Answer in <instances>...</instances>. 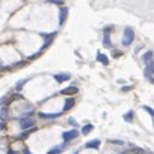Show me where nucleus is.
<instances>
[{
  "label": "nucleus",
  "instance_id": "nucleus-26",
  "mask_svg": "<svg viewBox=\"0 0 154 154\" xmlns=\"http://www.w3.org/2000/svg\"><path fill=\"white\" fill-rule=\"evenodd\" d=\"M8 154H15V151H12V150H9V151H8Z\"/></svg>",
  "mask_w": 154,
  "mask_h": 154
},
{
  "label": "nucleus",
  "instance_id": "nucleus-17",
  "mask_svg": "<svg viewBox=\"0 0 154 154\" xmlns=\"http://www.w3.org/2000/svg\"><path fill=\"white\" fill-rule=\"evenodd\" d=\"M123 118H124V121H132V120H133V111H129V112H126Z\"/></svg>",
  "mask_w": 154,
  "mask_h": 154
},
{
  "label": "nucleus",
  "instance_id": "nucleus-13",
  "mask_svg": "<svg viewBox=\"0 0 154 154\" xmlns=\"http://www.w3.org/2000/svg\"><path fill=\"white\" fill-rule=\"evenodd\" d=\"M73 105H75V100H73V99H66L64 106H63V111H69V109H70Z\"/></svg>",
  "mask_w": 154,
  "mask_h": 154
},
{
  "label": "nucleus",
  "instance_id": "nucleus-4",
  "mask_svg": "<svg viewBox=\"0 0 154 154\" xmlns=\"http://www.w3.org/2000/svg\"><path fill=\"white\" fill-rule=\"evenodd\" d=\"M61 136H63V141H64V142H69V141L78 138V132H76V130H69V132H64Z\"/></svg>",
  "mask_w": 154,
  "mask_h": 154
},
{
  "label": "nucleus",
  "instance_id": "nucleus-9",
  "mask_svg": "<svg viewBox=\"0 0 154 154\" xmlns=\"http://www.w3.org/2000/svg\"><path fill=\"white\" fill-rule=\"evenodd\" d=\"M75 93H78V88L76 87H67V88H64V90H61L60 91V94H66V96H70V94H75Z\"/></svg>",
  "mask_w": 154,
  "mask_h": 154
},
{
  "label": "nucleus",
  "instance_id": "nucleus-18",
  "mask_svg": "<svg viewBox=\"0 0 154 154\" xmlns=\"http://www.w3.org/2000/svg\"><path fill=\"white\" fill-rule=\"evenodd\" d=\"M26 82H27V79H21L20 82H17V84H15V90H21V88L26 85Z\"/></svg>",
  "mask_w": 154,
  "mask_h": 154
},
{
  "label": "nucleus",
  "instance_id": "nucleus-24",
  "mask_svg": "<svg viewBox=\"0 0 154 154\" xmlns=\"http://www.w3.org/2000/svg\"><path fill=\"white\" fill-rule=\"evenodd\" d=\"M114 55H115V57H118V55H121V52L120 51H114Z\"/></svg>",
  "mask_w": 154,
  "mask_h": 154
},
{
  "label": "nucleus",
  "instance_id": "nucleus-15",
  "mask_svg": "<svg viewBox=\"0 0 154 154\" xmlns=\"http://www.w3.org/2000/svg\"><path fill=\"white\" fill-rule=\"evenodd\" d=\"M97 61H100V63H102V64H105V66H106V64L109 63V60H108V57H106L105 54H100V52L97 54Z\"/></svg>",
  "mask_w": 154,
  "mask_h": 154
},
{
  "label": "nucleus",
  "instance_id": "nucleus-22",
  "mask_svg": "<svg viewBox=\"0 0 154 154\" xmlns=\"http://www.w3.org/2000/svg\"><path fill=\"white\" fill-rule=\"evenodd\" d=\"M5 115H6V109H3V111H2V112H0V117H2V118H3V117H5Z\"/></svg>",
  "mask_w": 154,
  "mask_h": 154
},
{
  "label": "nucleus",
  "instance_id": "nucleus-16",
  "mask_svg": "<svg viewBox=\"0 0 154 154\" xmlns=\"http://www.w3.org/2000/svg\"><path fill=\"white\" fill-rule=\"evenodd\" d=\"M91 130H93V126H91V124H85V126H82L81 133H82V135H88Z\"/></svg>",
  "mask_w": 154,
  "mask_h": 154
},
{
  "label": "nucleus",
  "instance_id": "nucleus-27",
  "mask_svg": "<svg viewBox=\"0 0 154 154\" xmlns=\"http://www.w3.org/2000/svg\"><path fill=\"white\" fill-rule=\"evenodd\" d=\"M24 153L26 154H32V153H29V150H24Z\"/></svg>",
  "mask_w": 154,
  "mask_h": 154
},
{
  "label": "nucleus",
  "instance_id": "nucleus-25",
  "mask_svg": "<svg viewBox=\"0 0 154 154\" xmlns=\"http://www.w3.org/2000/svg\"><path fill=\"white\" fill-rule=\"evenodd\" d=\"M130 88H132V87H123V91H129Z\"/></svg>",
  "mask_w": 154,
  "mask_h": 154
},
{
  "label": "nucleus",
  "instance_id": "nucleus-19",
  "mask_svg": "<svg viewBox=\"0 0 154 154\" xmlns=\"http://www.w3.org/2000/svg\"><path fill=\"white\" fill-rule=\"evenodd\" d=\"M144 109H145V111H147L150 115H154V111L151 109V108H150V106H144Z\"/></svg>",
  "mask_w": 154,
  "mask_h": 154
},
{
  "label": "nucleus",
  "instance_id": "nucleus-8",
  "mask_svg": "<svg viewBox=\"0 0 154 154\" xmlns=\"http://www.w3.org/2000/svg\"><path fill=\"white\" fill-rule=\"evenodd\" d=\"M41 118H45V120H52V118H57V117H60V114H50V112H39L38 114Z\"/></svg>",
  "mask_w": 154,
  "mask_h": 154
},
{
  "label": "nucleus",
  "instance_id": "nucleus-6",
  "mask_svg": "<svg viewBox=\"0 0 154 154\" xmlns=\"http://www.w3.org/2000/svg\"><path fill=\"white\" fill-rule=\"evenodd\" d=\"M66 18H67V9H66V8H61V9H60V15H58V24H60V26L64 24Z\"/></svg>",
  "mask_w": 154,
  "mask_h": 154
},
{
  "label": "nucleus",
  "instance_id": "nucleus-5",
  "mask_svg": "<svg viewBox=\"0 0 154 154\" xmlns=\"http://www.w3.org/2000/svg\"><path fill=\"white\" fill-rule=\"evenodd\" d=\"M147 66H145V70H144V73H145V78L148 79V82H153V61L151 63H145Z\"/></svg>",
  "mask_w": 154,
  "mask_h": 154
},
{
  "label": "nucleus",
  "instance_id": "nucleus-20",
  "mask_svg": "<svg viewBox=\"0 0 154 154\" xmlns=\"http://www.w3.org/2000/svg\"><path fill=\"white\" fill-rule=\"evenodd\" d=\"M6 99H8V96H5V97H2V99H0V106H2L3 103L6 102Z\"/></svg>",
  "mask_w": 154,
  "mask_h": 154
},
{
  "label": "nucleus",
  "instance_id": "nucleus-29",
  "mask_svg": "<svg viewBox=\"0 0 154 154\" xmlns=\"http://www.w3.org/2000/svg\"><path fill=\"white\" fill-rule=\"evenodd\" d=\"M73 154H78V151H76V153H73Z\"/></svg>",
  "mask_w": 154,
  "mask_h": 154
},
{
  "label": "nucleus",
  "instance_id": "nucleus-2",
  "mask_svg": "<svg viewBox=\"0 0 154 154\" xmlns=\"http://www.w3.org/2000/svg\"><path fill=\"white\" fill-rule=\"evenodd\" d=\"M109 32H111V27L105 29V33H103V47H106V48H111V47H112V42H111V35H109Z\"/></svg>",
  "mask_w": 154,
  "mask_h": 154
},
{
  "label": "nucleus",
  "instance_id": "nucleus-1",
  "mask_svg": "<svg viewBox=\"0 0 154 154\" xmlns=\"http://www.w3.org/2000/svg\"><path fill=\"white\" fill-rule=\"evenodd\" d=\"M133 39H135V33H133V30H132L130 27H126V30H124V36H123V41H121L123 47H129V45L133 42Z\"/></svg>",
  "mask_w": 154,
  "mask_h": 154
},
{
  "label": "nucleus",
  "instance_id": "nucleus-3",
  "mask_svg": "<svg viewBox=\"0 0 154 154\" xmlns=\"http://www.w3.org/2000/svg\"><path fill=\"white\" fill-rule=\"evenodd\" d=\"M20 123H21V129H23V130L30 129V127H33V126H35V121H33L32 118H26V117L20 118Z\"/></svg>",
  "mask_w": 154,
  "mask_h": 154
},
{
  "label": "nucleus",
  "instance_id": "nucleus-23",
  "mask_svg": "<svg viewBox=\"0 0 154 154\" xmlns=\"http://www.w3.org/2000/svg\"><path fill=\"white\" fill-rule=\"evenodd\" d=\"M5 127H6V126H5V123H2V121H0V130H3Z\"/></svg>",
  "mask_w": 154,
  "mask_h": 154
},
{
  "label": "nucleus",
  "instance_id": "nucleus-11",
  "mask_svg": "<svg viewBox=\"0 0 154 154\" xmlns=\"http://www.w3.org/2000/svg\"><path fill=\"white\" fill-rule=\"evenodd\" d=\"M100 147V141L99 139H94V141H90V142H87L85 144V148H99Z\"/></svg>",
  "mask_w": 154,
  "mask_h": 154
},
{
  "label": "nucleus",
  "instance_id": "nucleus-21",
  "mask_svg": "<svg viewBox=\"0 0 154 154\" xmlns=\"http://www.w3.org/2000/svg\"><path fill=\"white\" fill-rule=\"evenodd\" d=\"M69 123H70L72 126H76V121H75V120H72V118H69Z\"/></svg>",
  "mask_w": 154,
  "mask_h": 154
},
{
  "label": "nucleus",
  "instance_id": "nucleus-10",
  "mask_svg": "<svg viewBox=\"0 0 154 154\" xmlns=\"http://www.w3.org/2000/svg\"><path fill=\"white\" fill-rule=\"evenodd\" d=\"M66 144L67 142H64V144H61V145H58V147H55V148H52V150H50L47 154H60L64 148H66Z\"/></svg>",
  "mask_w": 154,
  "mask_h": 154
},
{
  "label": "nucleus",
  "instance_id": "nucleus-28",
  "mask_svg": "<svg viewBox=\"0 0 154 154\" xmlns=\"http://www.w3.org/2000/svg\"><path fill=\"white\" fill-rule=\"evenodd\" d=\"M2 67H3V66H2V64H0V69H2Z\"/></svg>",
  "mask_w": 154,
  "mask_h": 154
},
{
  "label": "nucleus",
  "instance_id": "nucleus-14",
  "mask_svg": "<svg viewBox=\"0 0 154 154\" xmlns=\"http://www.w3.org/2000/svg\"><path fill=\"white\" fill-rule=\"evenodd\" d=\"M142 60L145 61V63H151L153 61V51H147L144 54V57H142Z\"/></svg>",
  "mask_w": 154,
  "mask_h": 154
},
{
  "label": "nucleus",
  "instance_id": "nucleus-7",
  "mask_svg": "<svg viewBox=\"0 0 154 154\" xmlns=\"http://www.w3.org/2000/svg\"><path fill=\"white\" fill-rule=\"evenodd\" d=\"M69 78H70L69 73H57V75H54V79H55L57 82H64V81H67Z\"/></svg>",
  "mask_w": 154,
  "mask_h": 154
},
{
  "label": "nucleus",
  "instance_id": "nucleus-12",
  "mask_svg": "<svg viewBox=\"0 0 154 154\" xmlns=\"http://www.w3.org/2000/svg\"><path fill=\"white\" fill-rule=\"evenodd\" d=\"M35 130H36V127H30L29 130L26 129V130H24V132H23V133H21L20 136H18V139H26V138H27V136H29V135H30L32 132H35Z\"/></svg>",
  "mask_w": 154,
  "mask_h": 154
}]
</instances>
